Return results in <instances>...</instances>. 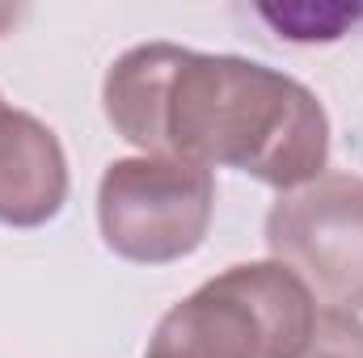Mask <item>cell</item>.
Instances as JSON below:
<instances>
[{"label":"cell","mask_w":363,"mask_h":358,"mask_svg":"<svg viewBox=\"0 0 363 358\" xmlns=\"http://www.w3.org/2000/svg\"><path fill=\"white\" fill-rule=\"evenodd\" d=\"M101 105L144 156L241 169L279 194L330 165V118L317 93L258 59L144 42L110 64Z\"/></svg>","instance_id":"1"},{"label":"cell","mask_w":363,"mask_h":358,"mask_svg":"<svg viewBox=\"0 0 363 358\" xmlns=\"http://www.w3.org/2000/svg\"><path fill=\"white\" fill-rule=\"evenodd\" d=\"M313 321L317 299L291 270L245 262L174 304L144 358H296Z\"/></svg>","instance_id":"2"},{"label":"cell","mask_w":363,"mask_h":358,"mask_svg":"<svg viewBox=\"0 0 363 358\" xmlns=\"http://www.w3.org/2000/svg\"><path fill=\"white\" fill-rule=\"evenodd\" d=\"M216 178L211 169L123 156L106 165L97 185V228L110 253L135 266H169L190 258L211 228Z\"/></svg>","instance_id":"3"},{"label":"cell","mask_w":363,"mask_h":358,"mask_svg":"<svg viewBox=\"0 0 363 358\" xmlns=\"http://www.w3.org/2000/svg\"><path fill=\"white\" fill-rule=\"evenodd\" d=\"M271 262L287 266L325 308H363V178L321 173L267 211Z\"/></svg>","instance_id":"4"},{"label":"cell","mask_w":363,"mask_h":358,"mask_svg":"<svg viewBox=\"0 0 363 358\" xmlns=\"http://www.w3.org/2000/svg\"><path fill=\"white\" fill-rule=\"evenodd\" d=\"M68 202V156L60 135L26 110L0 105V224L43 228Z\"/></svg>","instance_id":"5"},{"label":"cell","mask_w":363,"mask_h":358,"mask_svg":"<svg viewBox=\"0 0 363 358\" xmlns=\"http://www.w3.org/2000/svg\"><path fill=\"white\" fill-rule=\"evenodd\" d=\"M296 358H363V321L342 308H317L313 333Z\"/></svg>","instance_id":"6"},{"label":"cell","mask_w":363,"mask_h":358,"mask_svg":"<svg viewBox=\"0 0 363 358\" xmlns=\"http://www.w3.org/2000/svg\"><path fill=\"white\" fill-rule=\"evenodd\" d=\"M0 105H4V101H0Z\"/></svg>","instance_id":"7"}]
</instances>
